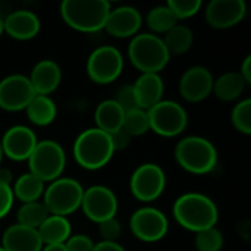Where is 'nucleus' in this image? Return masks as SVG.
Segmentation results:
<instances>
[{
    "label": "nucleus",
    "mask_w": 251,
    "mask_h": 251,
    "mask_svg": "<svg viewBox=\"0 0 251 251\" xmlns=\"http://www.w3.org/2000/svg\"><path fill=\"white\" fill-rule=\"evenodd\" d=\"M174 218L185 229L197 234L216 226L219 210L215 201L201 193H185L174 203Z\"/></svg>",
    "instance_id": "f257e3e1"
},
{
    "label": "nucleus",
    "mask_w": 251,
    "mask_h": 251,
    "mask_svg": "<svg viewBox=\"0 0 251 251\" xmlns=\"http://www.w3.org/2000/svg\"><path fill=\"white\" fill-rule=\"evenodd\" d=\"M112 6L106 0H65L60 3L63 21L81 32H96L104 28Z\"/></svg>",
    "instance_id": "f03ea898"
},
{
    "label": "nucleus",
    "mask_w": 251,
    "mask_h": 251,
    "mask_svg": "<svg viewBox=\"0 0 251 251\" xmlns=\"http://www.w3.org/2000/svg\"><path fill=\"white\" fill-rule=\"evenodd\" d=\"M128 57L141 74H159L171 60L162 37L151 32H141L131 38Z\"/></svg>",
    "instance_id": "7ed1b4c3"
},
{
    "label": "nucleus",
    "mask_w": 251,
    "mask_h": 251,
    "mask_svg": "<svg viewBox=\"0 0 251 251\" xmlns=\"http://www.w3.org/2000/svg\"><path fill=\"white\" fill-rule=\"evenodd\" d=\"M176 163L190 174L204 175L218 165V150L212 141L204 137H185L175 146Z\"/></svg>",
    "instance_id": "20e7f679"
},
{
    "label": "nucleus",
    "mask_w": 251,
    "mask_h": 251,
    "mask_svg": "<svg viewBox=\"0 0 251 251\" xmlns=\"http://www.w3.org/2000/svg\"><path fill=\"white\" fill-rule=\"evenodd\" d=\"M115 150L110 135L94 128L82 131L74 143V156L76 163L88 171L106 166L113 157Z\"/></svg>",
    "instance_id": "39448f33"
},
{
    "label": "nucleus",
    "mask_w": 251,
    "mask_h": 251,
    "mask_svg": "<svg viewBox=\"0 0 251 251\" xmlns=\"http://www.w3.org/2000/svg\"><path fill=\"white\" fill-rule=\"evenodd\" d=\"M82 196L84 188L76 179L60 176L51 181L44 190L43 203L50 215L68 218L71 213L81 209Z\"/></svg>",
    "instance_id": "423d86ee"
},
{
    "label": "nucleus",
    "mask_w": 251,
    "mask_h": 251,
    "mask_svg": "<svg viewBox=\"0 0 251 251\" xmlns=\"http://www.w3.org/2000/svg\"><path fill=\"white\" fill-rule=\"evenodd\" d=\"M29 172L43 182H51L62 176L66 166L63 147L54 140H41L28 159Z\"/></svg>",
    "instance_id": "0eeeda50"
},
{
    "label": "nucleus",
    "mask_w": 251,
    "mask_h": 251,
    "mask_svg": "<svg viewBox=\"0 0 251 251\" xmlns=\"http://www.w3.org/2000/svg\"><path fill=\"white\" fill-rule=\"evenodd\" d=\"M150 129L162 137H176L188 125L187 110L174 100H160L147 110Z\"/></svg>",
    "instance_id": "6e6552de"
},
{
    "label": "nucleus",
    "mask_w": 251,
    "mask_h": 251,
    "mask_svg": "<svg viewBox=\"0 0 251 251\" xmlns=\"http://www.w3.org/2000/svg\"><path fill=\"white\" fill-rule=\"evenodd\" d=\"M124 71V56L113 46H100L87 59V74L96 84H110Z\"/></svg>",
    "instance_id": "1a4fd4ad"
},
{
    "label": "nucleus",
    "mask_w": 251,
    "mask_h": 251,
    "mask_svg": "<svg viewBox=\"0 0 251 251\" xmlns=\"http://www.w3.org/2000/svg\"><path fill=\"white\" fill-rule=\"evenodd\" d=\"M166 187V175L156 163H143L131 175L129 190L132 196L143 201L150 203L157 200Z\"/></svg>",
    "instance_id": "9d476101"
},
{
    "label": "nucleus",
    "mask_w": 251,
    "mask_h": 251,
    "mask_svg": "<svg viewBox=\"0 0 251 251\" xmlns=\"http://www.w3.org/2000/svg\"><path fill=\"white\" fill-rule=\"evenodd\" d=\"M129 229L135 238L144 243H156L166 237L169 222L166 215L156 207H141L129 219Z\"/></svg>",
    "instance_id": "9b49d317"
},
{
    "label": "nucleus",
    "mask_w": 251,
    "mask_h": 251,
    "mask_svg": "<svg viewBox=\"0 0 251 251\" xmlns=\"http://www.w3.org/2000/svg\"><path fill=\"white\" fill-rule=\"evenodd\" d=\"M81 209L90 221L100 224L106 219L116 218L118 199L109 187L93 185L84 190Z\"/></svg>",
    "instance_id": "f8f14e48"
},
{
    "label": "nucleus",
    "mask_w": 251,
    "mask_h": 251,
    "mask_svg": "<svg viewBox=\"0 0 251 251\" xmlns=\"http://www.w3.org/2000/svg\"><path fill=\"white\" fill-rule=\"evenodd\" d=\"M34 97L35 91L26 75L12 74L0 81V109L3 110H25Z\"/></svg>",
    "instance_id": "ddd939ff"
},
{
    "label": "nucleus",
    "mask_w": 251,
    "mask_h": 251,
    "mask_svg": "<svg viewBox=\"0 0 251 251\" xmlns=\"http://www.w3.org/2000/svg\"><path fill=\"white\" fill-rule=\"evenodd\" d=\"M37 143L38 140L35 132L25 125L10 126L3 134V138L0 140L3 156L16 162L28 160Z\"/></svg>",
    "instance_id": "4468645a"
},
{
    "label": "nucleus",
    "mask_w": 251,
    "mask_h": 251,
    "mask_svg": "<svg viewBox=\"0 0 251 251\" xmlns=\"http://www.w3.org/2000/svg\"><path fill=\"white\" fill-rule=\"evenodd\" d=\"M215 78L204 66L188 68L179 79V93L190 103H199L213 93Z\"/></svg>",
    "instance_id": "2eb2a0df"
},
{
    "label": "nucleus",
    "mask_w": 251,
    "mask_h": 251,
    "mask_svg": "<svg viewBox=\"0 0 251 251\" xmlns=\"http://www.w3.org/2000/svg\"><path fill=\"white\" fill-rule=\"evenodd\" d=\"M247 13L243 0H212L206 6V19L210 26L226 29L238 25Z\"/></svg>",
    "instance_id": "dca6fc26"
},
{
    "label": "nucleus",
    "mask_w": 251,
    "mask_h": 251,
    "mask_svg": "<svg viewBox=\"0 0 251 251\" xmlns=\"http://www.w3.org/2000/svg\"><path fill=\"white\" fill-rule=\"evenodd\" d=\"M143 24V16L138 9L132 6H119L110 9L104 28L116 38H132L138 34Z\"/></svg>",
    "instance_id": "f3484780"
},
{
    "label": "nucleus",
    "mask_w": 251,
    "mask_h": 251,
    "mask_svg": "<svg viewBox=\"0 0 251 251\" xmlns=\"http://www.w3.org/2000/svg\"><path fill=\"white\" fill-rule=\"evenodd\" d=\"M40 18L28 9L12 10L3 21V32L15 40H31L40 32Z\"/></svg>",
    "instance_id": "a211bd4d"
},
{
    "label": "nucleus",
    "mask_w": 251,
    "mask_h": 251,
    "mask_svg": "<svg viewBox=\"0 0 251 251\" xmlns=\"http://www.w3.org/2000/svg\"><path fill=\"white\" fill-rule=\"evenodd\" d=\"M28 78L31 81V85L35 94L49 96L59 87L62 81V71H60V66L54 60L44 59V60H40L32 68L31 75Z\"/></svg>",
    "instance_id": "6ab92c4d"
},
{
    "label": "nucleus",
    "mask_w": 251,
    "mask_h": 251,
    "mask_svg": "<svg viewBox=\"0 0 251 251\" xmlns=\"http://www.w3.org/2000/svg\"><path fill=\"white\" fill-rule=\"evenodd\" d=\"M1 247L6 251H41L43 243L37 229L15 224L4 231Z\"/></svg>",
    "instance_id": "aec40b11"
},
{
    "label": "nucleus",
    "mask_w": 251,
    "mask_h": 251,
    "mask_svg": "<svg viewBox=\"0 0 251 251\" xmlns=\"http://www.w3.org/2000/svg\"><path fill=\"white\" fill-rule=\"evenodd\" d=\"M140 109L149 110L160 100H163V79L159 74H141L132 84Z\"/></svg>",
    "instance_id": "412c9836"
},
{
    "label": "nucleus",
    "mask_w": 251,
    "mask_h": 251,
    "mask_svg": "<svg viewBox=\"0 0 251 251\" xmlns=\"http://www.w3.org/2000/svg\"><path fill=\"white\" fill-rule=\"evenodd\" d=\"M124 116H125V112L113 99L104 100L96 107V112H94L96 128L110 135L122 128Z\"/></svg>",
    "instance_id": "4be33fe9"
},
{
    "label": "nucleus",
    "mask_w": 251,
    "mask_h": 251,
    "mask_svg": "<svg viewBox=\"0 0 251 251\" xmlns=\"http://www.w3.org/2000/svg\"><path fill=\"white\" fill-rule=\"evenodd\" d=\"M37 231H38L43 246L65 244L66 240L71 237L72 228H71L68 218L57 216V215H49L47 219L40 225V228Z\"/></svg>",
    "instance_id": "5701e85b"
},
{
    "label": "nucleus",
    "mask_w": 251,
    "mask_h": 251,
    "mask_svg": "<svg viewBox=\"0 0 251 251\" xmlns=\"http://www.w3.org/2000/svg\"><path fill=\"white\" fill-rule=\"evenodd\" d=\"M28 119L37 125V126H46L50 125L57 115V107L50 96H40L35 94V97L29 101V104L25 107Z\"/></svg>",
    "instance_id": "b1692460"
},
{
    "label": "nucleus",
    "mask_w": 251,
    "mask_h": 251,
    "mask_svg": "<svg viewBox=\"0 0 251 251\" xmlns=\"http://www.w3.org/2000/svg\"><path fill=\"white\" fill-rule=\"evenodd\" d=\"M44 182L32 175L31 172L22 174L12 185L13 197L18 199L21 203H31L38 201L44 194Z\"/></svg>",
    "instance_id": "393cba45"
},
{
    "label": "nucleus",
    "mask_w": 251,
    "mask_h": 251,
    "mask_svg": "<svg viewBox=\"0 0 251 251\" xmlns=\"http://www.w3.org/2000/svg\"><path fill=\"white\" fill-rule=\"evenodd\" d=\"M246 85L238 72H225L213 82V93L222 101H232L244 93Z\"/></svg>",
    "instance_id": "a878e982"
},
{
    "label": "nucleus",
    "mask_w": 251,
    "mask_h": 251,
    "mask_svg": "<svg viewBox=\"0 0 251 251\" xmlns=\"http://www.w3.org/2000/svg\"><path fill=\"white\" fill-rule=\"evenodd\" d=\"M169 54H184L187 53L194 43V32L190 26L184 24H176L171 28L162 38Z\"/></svg>",
    "instance_id": "bb28decb"
},
{
    "label": "nucleus",
    "mask_w": 251,
    "mask_h": 251,
    "mask_svg": "<svg viewBox=\"0 0 251 251\" xmlns=\"http://www.w3.org/2000/svg\"><path fill=\"white\" fill-rule=\"evenodd\" d=\"M49 210L46 209L43 201H31V203H22V206L18 210L16 219L18 224L26 228L38 229L40 225L47 219Z\"/></svg>",
    "instance_id": "cd10ccee"
},
{
    "label": "nucleus",
    "mask_w": 251,
    "mask_h": 251,
    "mask_svg": "<svg viewBox=\"0 0 251 251\" xmlns=\"http://www.w3.org/2000/svg\"><path fill=\"white\" fill-rule=\"evenodd\" d=\"M147 26L153 31L151 34H166L171 28H174L178 24L176 16L172 13V10L163 4V6H156L149 10L146 16Z\"/></svg>",
    "instance_id": "c85d7f7f"
},
{
    "label": "nucleus",
    "mask_w": 251,
    "mask_h": 251,
    "mask_svg": "<svg viewBox=\"0 0 251 251\" xmlns=\"http://www.w3.org/2000/svg\"><path fill=\"white\" fill-rule=\"evenodd\" d=\"M122 129L128 132L131 137H140L150 131V122L147 110L144 109H134L129 112H125Z\"/></svg>",
    "instance_id": "c756f323"
},
{
    "label": "nucleus",
    "mask_w": 251,
    "mask_h": 251,
    "mask_svg": "<svg viewBox=\"0 0 251 251\" xmlns=\"http://www.w3.org/2000/svg\"><path fill=\"white\" fill-rule=\"evenodd\" d=\"M194 244L199 251H221L224 247V235L216 226H212L197 232Z\"/></svg>",
    "instance_id": "7c9ffc66"
},
{
    "label": "nucleus",
    "mask_w": 251,
    "mask_h": 251,
    "mask_svg": "<svg viewBox=\"0 0 251 251\" xmlns=\"http://www.w3.org/2000/svg\"><path fill=\"white\" fill-rule=\"evenodd\" d=\"M232 125L241 134L250 135L251 134V100L244 99L237 103L231 113Z\"/></svg>",
    "instance_id": "2f4dec72"
},
{
    "label": "nucleus",
    "mask_w": 251,
    "mask_h": 251,
    "mask_svg": "<svg viewBox=\"0 0 251 251\" xmlns=\"http://www.w3.org/2000/svg\"><path fill=\"white\" fill-rule=\"evenodd\" d=\"M166 6L172 10L176 19H188L194 16L203 6L200 0H169Z\"/></svg>",
    "instance_id": "473e14b6"
},
{
    "label": "nucleus",
    "mask_w": 251,
    "mask_h": 251,
    "mask_svg": "<svg viewBox=\"0 0 251 251\" xmlns=\"http://www.w3.org/2000/svg\"><path fill=\"white\" fill-rule=\"evenodd\" d=\"M99 226V234L101 237V241H107V243H118L121 232H122V226L119 224V221L116 218H110L106 219L100 224H97Z\"/></svg>",
    "instance_id": "72a5a7b5"
},
{
    "label": "nucleus",
    "mask_w": 251,
    "mask_h": 251,
    "mask_svg": "<svg viewBox=\"0 0 251 251\" xmlns=\"http://www.w3.org/2000/svg\"><path fill=\"white\" fill-rule=\"evenodd\" d=\"M113 100L122 107L124 112H129V110H134V109H140L132 84H128V85L121 87V88L118 90L116 97H115Z\"/></svg>",
    "instance_id": "f704fd0d"
},
{
    "label": "nucleus",
    "mask_w": 251,
    "mask_h": 251,
    "mask_svg": "<svg viewBox=\"0 0 251 251\" xmlns=\"http://www.w3.org/2000/svg\"><path fill=\"white\" fill-rule=\"evenodd\" d=\"M94 246L96 244L93 243V240L84 234L71 235L65 243L66 251H93Z\"/></svg>",
    "instance_id": "c9c22d12"
},
{
    "label": "nucleus",
    "mask_w": 251,
    "mask_h": 251,
    "mask_svg": "<svg viewBox=\"0 0 251 251\" xmlns=\"http://www.w3.org/2000/svg\"><path fill=\"white\" fill-rule=\"evenodd\" d=\"M13 201H15V197L12 193V187L0 184V219L4 218L10 212Z\"/></svg>",
    "instance_id": "e433bc0d"
},
{
    "label": "nucleus",
    "mask_w": 251,
    "mask_h": 251,
    "mask_svg": "<svg viewBox=\"0 0 251 251\" xmlns=\"http://www.w3.org/2000/svg\"><path fill=\"white\" fill-rule=\"evenodd\" d=\"M131 135L128 132H125L122 128L113 134H110V141H112V146H113V150L118 151V150H124L129 146L131 143Z\"/></svg>",
    "instance_id": "4c0bfd02"
},
{
    "label": "nucleus",
    "mask_w": 251,
    "mask_h": 251,
    "mask_svg": "<svg viewBox=\"0 0 251 251\" xmlns=\"http://www.w3.org/2000/svg\"><path fill=\"white\" fill-rule=\"evenodd\" d=\"M93 251H126L119 243H107V241H100L99 244L94 246Z\"/></svg>",
    "instance_id": "58836bf2"
},
{
    "label": "nucleus",
    "mask_w": 251,
    "mask_h": 251,
    "mask_svg": "<svg viewBox=\"0 0 251 251\" xmlns=\"http://www.w3.org/2000/svg\"><path fill=\"white\" fill-rule=\"evenodd\" d=\"M243 79L246 81V84H250L251 82V56H247L241 65V71L238 72Z\"/></svg>",
    "instance_id": "ea45409f"
},
{
    "label": "nucleus",
    "mask_w": 251,
    "mask_h": 251,
    "mask_svg": "<svg viewBox=\"0 0 251 251\" xmlns=\"http://www.w3.org/2000/svg\"><path fill=\"white\" fill-rule=\"evenodd\" d=\"M12 176H13V175H12L10 169H7V168H0V184H4V185L12 187V181H13Z\"/></svg>",
    "instance_id": "a19ab883"
},
{
    "label": "nucleus",
    "mask_w": 251,
    "mask_h": 251,
    "mask_svg": "<svg viewBox=\"0 0 251 251\" xmlns=\"http://www.w3.org/2000/svg\"><path fill=\"white\" fill-rule=\"evenodd\" d=\"M41 251H66V247L65 244H46Z\"/></svg>",
    "instance_id": "79ce46f5"
},
{
    "label": "nucleus",
    "mask_w": 251,
    "mask_h": 251,
    "mask_svg": "<svg viewBox=\"0 0 251 251\" xmlns=\"http://www.w3.org/2000/svg\"><path fill=\"white\" fill-rule=\"evenodd\" d=\"M1 34H3V21L0 19V37H1Z\"/></svg>",
    "instance_id": "37998d69"
},
{
    "label": "nucleus",
    "mask_w": 251,
    "mask_h": 251,
    "mask_svg": "<svg viewBox=\"0 0 251 251\" xmlns=\"http://www.w3.org/2000/svg\"><path fill=\"white\" fill-rule=\"evenodd\" d=\"M1 159H3V151H1V146H0V163H1Z\"/></svg>",
    "instance_id": "c03bdc74"
},
{
    "label": "nucleus",
    "mask_w": 251,
    "mask_h": 251,
    "mask_svg": "<svg viewBox=\"0 0 251 251\" xmlns=\"http://www.w3.org/2000/svg\"><path fill=\"white\" fill-rule=\"evenodd\" d=\"M0 251H6V250H4V249H3V247L0 246Z\"/></svg>",
    "instance_id": "a18cd8bd"
}]
</instances>
